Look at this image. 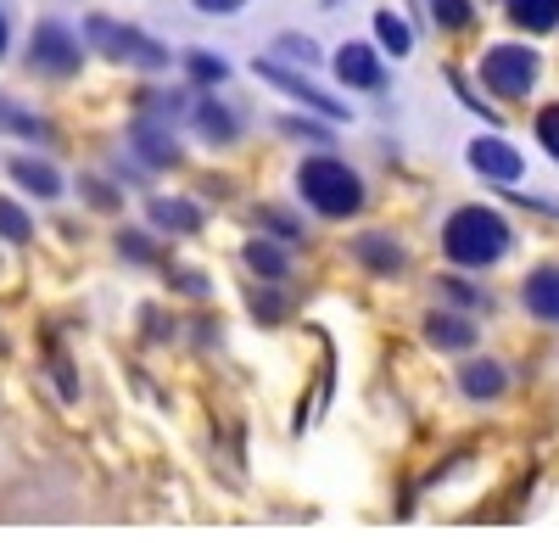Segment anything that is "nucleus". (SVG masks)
<instances>
[{"instance_id": "7", "label": "nucleus", "mask_w": 559, "mask_h": 543, "mask_svg": "<svg viewBox=\"0 0 559 543\" xmlns=\"http://www.w3.org/2000/svg\"><path fill=\"white\" fill-rule=\"evenodd\" d=\"M471 168H476V174H487V179H498V186H515V179L526 174L521 152L509 146V141H492V134L471 141Z\"/></svg>"}, {"instance_id": "25", "label": "nucleus", "mask_w": 559, "mask_h": 543, "mask_svg": "<svg viewBox=\"0 0 559 543\" xmlns=\"http://www.w3.org/2000/svg\"><path fill=\"white\" fill-rule=\"evenodd\" d=\"M118 252H123V258H134V263H152V258H157V252H152V241H146V236H134V231H123V236H118Z\"/></svg>"}, {"instance_id": "1", "label": "nucleus", "mask_w": 559, "mask_h": 543, "mask_svg": "<svg viewBox=\"0 0 559 543\" xmlns=\"http://www.w3.org/2000/svg\"><path fill=\"white\" fill-rule=\"evenodd\" d=\"M442 252L459 269H487V263H498L509 252V224L492 208H459L442 224Z\"/></svg>"}, {"instance_id": "15", "label": "nucleus", "mask_w": 559, "mask_h": 543, "mask_svg": "<svg viewBox=\"0 0 559 543\" xmlns=\"http://www.w3.org/2000/svg\"><path fill=\"white\" fill-rule=\"evenodd\" d=\"M509 17L526 34H548V28H559V0H509Z\"/></svg>"}, {"instance_id": "16", "label": "nucleus", "mask_w": 559, "mask_h": 543, "mask_svg": "<svg viewBox=\"0 0 559 543\" xmlns=\"http://www.w3.org/2000/svg\"><path fill=\"white\" fill-rule=\"evenodd\" d=\"M426 337H431L437 347H476L471 320H459V314H431V320H426Z\"/></svg>"}, {"instance_id": "8", "label": "nucleus", "mask_w": 559, "mask_h": 543, "mask_svg": "<svg viewBox=\"0 0 559 543\" xmlns=\"http://www.w3.org/2000/svg\"><path fill=\"white\" fill-rule=\"evenodd\" d=\"M521 303H526V314H532V320H548V326H559V263H543V269H532V275H526V286H521Z\"/></svg>"}, {"instance_id": "10", "label": "nucleus", "mask_w": 559, "mask_h": 543, "mask_svg": "<svg viewBox=\"0 0 559 543\" xmlns=\"http://www.w3.org/2000/svg\"><path fill=\"white\" fill-rule=\"evenodd\" d=\"M129 141H134V152L146 157L152 168H174V163H179V141H174V134H163L157 123H146V118L129 129Z\"/></svg>"}, {"instance_id": "18", "label": "nucleus", "mask_w": 559, "mask_h": 543, "mask_svg": "<svg viewBox=\"0 0 559 543\" xmlns=\"http://www.w3.org/2000/svg\"><path fill=\"white\" fill-rule=\"evenodd\" d=\"M247 263L258 269L263 281H280V275H286V269H292L286 247H274V241H252V247H247Z\"/></svg>"}, {"instance_id": "6", "label": "nucleus", "mask_w": 559, "mask_h": 543, "mask_svg": "<svg viewBox=\"0 0 559 543\" xmlns=\"http://www.w3.org/2000/svg\"><path fill=\"white\" fill-rule=\"evenodd\" d=\"M258 73H263V79H269L274 90H286V96H297L302 107H313V113H324V118H347V107H342L336 96H324V90H313V84H308L302 73H292V68H280L274 57H263V62H258Z\"/></svg>"}, {"instance_id": "32", "label": "nucleus", "mask_w": 559, "mask_h": 543, "mask_svg": "<svg viewBox=\"0 0 559 543\" xmlns=\"http://www.w3.org/2000/svg\"><path fill=\"white\" fill-rule=\"evenodd\" d=\"M0 51H7V17H0Z\"/></svg>"}, {"instance_id": "4", "label": "nucleus", "mask_w": 559, "mask_h": 543, "mask_svg": "<svg viewBox=\"0 0 559 543\" xmlns=\"http://www.w3.org/2000/svg\"><path fill=\"white\" fill-rule=\"evenodd\" d=\"M481 84L503 102H521L537 84V51H526V45H492L481 57Z\"/></svg>"}, {"instance_id": "19", "label": "nucleus", "mask_w": 559, "mask_h": 543, "mask_svg": "<svg viewBox=\"0 0 559 543\" xmlns=\"http://www.w3.org/2000/svg\"><path fill=\"white\" fill-rule=\"evenodd\" d=\"M28 236H34V219L17 202L0 197V241H28Z\"/></svg>"}, {"instance_id": "24", "label": "nucleus", "mask_w": 559, "mask_h": 543, "mask_svg": "<svg viewBox=\"0 0 559 543\" xmlns=\"http://www.w3.org/2000/svg\"><path fill=\"white\" fill-rule=\"evenodd\" d=\"M280 57H297V62L308 68V62H319V45H313V39H297V34H286V39H280Z\"/></svg>"}, {"instance_id": "14", "label": "nucleus", "mask_w": 559, "mask_h": 543, "mask_svg": "<svg viewBox=\"0 0 559 543\" xmlns=\"http://www.w3.org/2000/svg\"><path fill=\"white\" fill-rule=\"evenodd\" d=\"M353 252H358L369 269H376V275H397V269H403V247L386 241V236H358Z\"/></svg>"}, {"instance_id": "12", "label": "nucleus", "mask_w": 559, "mask_h": 543, "mask_svg": "<svg viewBox=\"0 0 559 543\" xmlns=\"http://www.w3.org/2000/svg\"><path fill=\"white\" fill-rule=\"evenodd\" d=\"M12 179H17L23 191H34V197H62V174L51 163H39V157H17L12 163Z\"/></svg>"}, {"instance_id": "30", "label": "nucleus", "mask_w": 559, "mask_h": 543, "mask_svg": "<svg viewBox=\"0 0 559 543\" xmlns=\"http://www.w3.org/2000/svg\"><path fill=\"white\" fill-rule=\"evenodd\" d=\"M84 191H90V202H96V208H112V202H118L107 186H96V179H84Z\"/></svg>"}, {"instance_id": "5", "label": "nucleus", "mask_w": 559, "mask_h": 543, "mask_svg": "<svg viewBox=\"0 0 559 543\" xmlns=\"http://www.w3.org/2000/svg\"><path fill=\"white\" fill-rule=\"evenodd\" d=\"M28 68L34 73H51V79L79 73V34L68 23H57V17H45L34 28V39H28Z\"/></svg>"}, {"instance_id": "17", "label": "nucleus", "mask_w": 559, "mask_h": 543, "mask_svg": "<svg viewBox=\"0 0 559 543\" xmlns=\"http://www.w3.org/2000/svg\"><path fill=\"white\" fill-rule=\"evenodd\" d=\"M197 129L207 134L213 146H229V141H236V118H229L218 102H202V107H197Z\"/></svg>"}, {"instance_id": "11", "label": "nucleus", "mask_w": 559, "mask_h": 543, "mask_svg": "<svg viewBox=\"0 0 559 543\" xmlns=\"http://www.w3.org/2000/svg\"><path fill=\"white\" fill-rule=\"evenodd\" d=\"M459 387L471 392V398H498V392L509 387V376H503L498 358H471V365L459 370Z\"/></svg>"}, {"instance_id": "26", "label": "nucleus", "mask_w": 559, "mask_h": 543, "mask_svg": "<svg viewBox=\"0 0 559 543\" xmlns=\"http://www.w3.org/2000/svg\"><path fill=\"white\" fill-rule=\"evenodd\" d=\"M258 219L269 224V231H280V236H286V241H297V236H302V224H297V219H286V213H280V208H263Z\"/></svg>"}, {"instance_id": "20", "label": "nucleus", "mask_w": 559, "mask_h": 543, "mask_svg": "<svg viewBox=\"0 0 559 543\" xmlns=\"http://www.w3.org/2000/svg\"><path fill=\"white\" fill-rule=\"evenodd\" d=\"M376 34H381V45H386V51H392V57H408V45H414V39H408V28H403V17H392V12H381V17H376Z\"/></svg>"}, {"instance_id": "22", "label": "nucleus", "mask_w": 559, "mask_h": 543, "mask_svg": "<svg viewBox=\"0 0 559 543\" xmlns=\"http://www.w3.org/2000/svg\"><path fill=\"white\" fill-rule=\"evenodd\" d=\"M185 68H191V79L197 84H218L229 68H224V57H213V51H191V57H185Z\"/></svg>"}, {"instance_id": "21", "label": "nucleus", "mask_w": 559, "mask_h": 543, "mask_svg": "<svg viewBox=\"0 0 559 543\" xmlns=\"http://www.w3.org/2000/svg\"><path fill=\"white\" fill-rule=\"evenodd\" d=\"M431 17H437L442 28H471L476 7H471V0H431Z\"/></svg>"}, {"instance_id": "28", "label": "nucleus", "mask_w": 559, "mask_h": 543, "mask_svg": "<svg viewBox=\"0 0 559 543\" xmlns=\"http://www.w3.org/2000/svg\"><path fill=\"white\" fill-rule=\"evenodd\" d=\"M280 129H286V134H308V141H324V129L319 123H302V118H286Z\"/></svg>"}, {"instance_id": "29", "label": "nucleus", "mask_w": 559, "mask_h": 543, "mask_svg": "<svg viewBox=\"0 0 559 543\" xmlns=\"http://www.w3.org/2000/svg\"><path fill=\"white\" fill-rule=\"evenodd\" d=\"M442 292H448L453 303H464V308H471V303H481V297H476L471 286H464V281H442Z\"/></svg>"}, {"instance_id": "23", "label": "nucleus", "mask_w": 559, "mask_h": 543, "mask_svg": "<svg viewBox=\"0 0 559 543\" xmlns=\"http://www.w3.org/2000/svg\"><path fill=\"white\" fill-rule=\"evenodd\" d=\"M537 141H543V152L559 163V107H543V113H537Z\"/></svg>"}, {"instance_id": "13", "label": "nucleus", "mask_w": 559, "mask_h": 543, "mask_svg": "<svg viewBox=\"0 0 559 543\" xmlns=\"http://www.w3.org/2000/svg\"><path fill=\"white\" fill-rule=\"evenodd\" d=\"M152 224L174 236H197L202 231V208L197 202H152Z\"/></svg>"}, {"instance_id": "27", "label": "nucleus", "mask_w": 559, "mask_h": 543, "mask_svg": "<svg viewBox=\"0 0 559 543\" xmlns=\"http://www.w3.org/2000/svg\"><path fill=\"white\" fill-rule=\"evenodd\" d=\"M252 314H258V320H263V326H274V320H280V314H286V303H280L274 292H263V297H252Z\"/></svg>"}, {"instance_id": "31", "label": "nucleus", "mask_w": 559, "mask_h": 543, "mask_svg": "<svg viewBox=\"0 0 559 543\" xmlns=\"http://www.w3.org/2000/svg\"><path fill=\"white\" fill-rule=\"evenodd\" d=\"M197 7H202V12H241L247 0H197Z\"/></svg>"}, {"instance_id": "9", "label": "nucleus", "mask_w": 559, "mask_h": 543, "mask_svg": "<svg viewBox=\"0 0 559 543\" xmlns=\"http://www.w3.org/2000/svg\"><path fill=\"white\" fill-rule=\"evenodd\" d=\"M336 73H342L353 90H381V84H386V73H381V62H376V51H369V45H342V51H336Z\"/></svg>"}, {"instance_id": "3", "label": "nucleus", "mask_w": 559, "mask_h": 543, "mask_svg": "<svg viewBox=\"0 0 559 543\" xmlns=\"http://www.w3.org/2000/svg\"><path fill=\"white\" fill-rule=\"evenodd\" d=\"M84 34H90V45L107 57V62H129V68H146V73H157V68H168V51L157 39H146L140 28H129V23H112V17H84Z\"/></svg>"}, {"instance_id": "2", "label": "nucleus", "mask_w": 559, "mask_h": 543, "mask_svg": "<svg viewBox=\"0 0 559 543\" xmlns=\"http://www.w3.org/2000/svg\"><path fill=\"white\" fill-rule=\"evenodd\" d=\"M297 191H302V202H308L313 213H324V219H347V213L364 208L358 174H353L347 163H336V157H313V163H302Z\"/></svg>"}]
</instances>
